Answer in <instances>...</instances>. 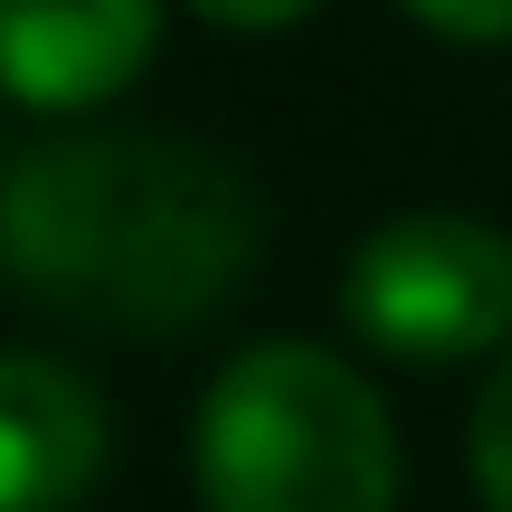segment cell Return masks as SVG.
Returning a JSON list of instances; mask_svg holds the SVG:
<instances>
[{
  "mask_svg": "<svg viewBox=\"0 0 512 512\" xmlns=\"http://www.w3.org/2000/svg\"><path fill=\"white\" fill-rule=\"evenodd\" d=\"M114 465V408L57 351H0V512H76Z\"/></svg>",
  "mask_w": 512,
  "mask_h": 512,
  "instance_id": "5b68a950",
  "label": "cell"
},
{
  "mask_svg": "<svg viewBox=\"0 0 512 512\" xmlns=\"http://www.w3.org/2000/svg\"><path fill=\"white\" fill-rule=\"evenodd\" d=\"M190 484L200 512H389L399 427L351 351L275 332L209 370L190 418Z\"/></svg>",
  "mask_w": 512,
  "mask_h": 512,
  "instance_id": "7a4b0ae2",
  "label": "cell"
},
{
  "mask_svg": "<svg viewBox=\"0 0 512 512\" xmlns=\"http://www.w3.org/2000/svg\"><path fill=\"white\" fill-rule=\"evenodd\" d=\"M399 10L446 48H512V0H399Z\"/></svg>",
  "mask_w": 512,
  "mask_h": 512,
  "instance_id": "52a82bcc",
  "label": "cell"
},
{
  "mask_svg": "<svg viewBox=\"0 0 512 512\" xmlns=\"http://www.w3.org/2000/svg\"><path fill=\"white\" fill-rule=\"evenodd\" d=\"M465 484L484 512H512V351H494L475 408H465Z\"/></svg>",
  "mask_w": 512,
  "mask_h": 512,
  "instance_id": "8992f818",
  "label": "cell"
},
{
  "mask_svg": "<svg viewBox=\"0 0 512 512\" xmlns=\"http://www.w3.org/2000/svg\"><path fill=\"white\" fill-rule=\"evenodd\" d=\"M256 247V181L190 133L57 124L0 162V285L57 323L190 332L247 285Z\"/></svg>",
  "mask_w": 512,
  "mask_h": 512,
  "instance_id": "6da1fadb",
  "label": "cell"
},
{
  "mask_svg": "<svg viewBox=\"0 0 512 512\" xmlns=\"http://www.w3.org/2000/svg\"><path fill=\"white\" fill-rule=\"evenodd\" d=\"M171 0H0V105L86 124L162 48Z\"/></svg>",
  "mask_w": 512,
  "mask_h": 512,
  "instance_id": "277c9868",
  "label": "cell"
},
{
  "mask_svg": "<svg viewBox=\"0 0 512 512\" xmlns=\"http://www.w3.org/2000/svg\"><path fill=\"white\" fill-rule=\"evenodd\" d=\"M342 323L399 370H465L512 351V238L465 209H399L342 266Z\"/></svg>",
  "mask_w": 512,
  "mask_h": 512,
  "instance_id": "3957f363",
  "label": "cell"
},
{
  "mask_svg": "<svg viewBox=\"0 0 512 512\" xmlns=\"http://www.w3.org/2000/svg\"><path fill=\"white\" fill-rule=\"evenodd\" d=\"M0 162H10V152H0Z\"/></svg>",
  "mask_w": 512,
  "mask_h": 512,
  "instance_id": "9c48e42d",
  "label": "cell"
},
{
  "mask_svg": "<svg viewBox=\"0 0 512 512\" xmlns=\"http://www.w3.org/2000/svg\"><path fill=\"white\" fill-rule=\"evenodd\" d=\"M190 10H200L209 29L266 38V29H294V19H313V10H323V0H190Z\"/></svg>",
  "mask_w": 512,
  "mask_h": 512,
  "instance_id": "ba28073f",
  "label": "cell"
}]
</instances>
